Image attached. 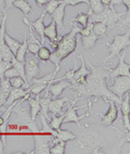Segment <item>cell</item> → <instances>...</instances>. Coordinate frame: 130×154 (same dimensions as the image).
<instances>
[{"instance_id":"cell-1","label":"cell","mask_w":130,"mask_h":154,"mask_svg":"<svg viewBox=\"0 0 130 154\" xmlns=\"http://www.w3.org/2000/svg\"><path fill=\"white\" fill-rule=\"evenodd\" d=\"M83 130L76 134V138L65 144V153H122V148L129 142V131L126 135L116 136L122 132L116 127L102 124L85 125Z\"/></svg>"},{"instance_id":"cell-2","label":"cell","mask_w":130,"mask_h":154,"mask_svg":"<svg viewBox=\"0 0 130 154\" xmlns=\"http://www.w3.org/2000/svg\"><path fill=\"white\" fill-rule=\"evenodd\" d=\"M85 61L90 69V74L87 76L86 82L81 85L69 86L68 88L71 89V91L80 100L83 98H90V97H100L105 102L113 101L116 105L120 104L122 100L116 94H114L108 90L106 85V78L108 76L107 67L94 66L91 64V62H89L86 59Z\"/></svg>"},{"instance_id":"cell-3","label":"cell","mask_w":130,"mask_h":154,"mask_svg":"<svg viewBox=\"0 0 130 154\" xmlns=\"http://www.w3.org/2000/svg\"><path fill=\"white\" fill-rule=\"evenodd\" d=\"M80 28V26L74 24L68 33L60 37L59 40L56 42V49L51 52V55H50L49 59L50 62H52L56 65V69L53 71L56 74L60 71L61 61L67 58L77 47V34L79 33Z\"/></svg>"},{"instance_id":"cell-4","label":"cell","mask_w":130,"mask_h":154,"mask_svg":"<svg viewBox=\"0 0 130 154\" xmlns=\"http://www.w3.org/2000/svg\"><path fill=\"white\" fill-rule=\"evenodd\" d=\"M125 14H126V12H117L115 10V8H114V6H104V9H103L102 12H100L98 14H88V22L104 23L108 29V33H110L115 27H122L126 24L129 26V12H127V20L122 19V17Z\"/></svg>"},{"instance_id":"cell-5","label":"cell","mask_w":130,"mask_h":154,"mask_svg":"<svg viewBox=\"0 0 130 154\" xmlns=\"http://www.w3.org/2000/svg\"><path fill=\"white\" fill-rule=\"evenodd\" d=\"M130 45V30L127 29V32L124 34V35H116L114 36L113 42L108 44L107 42V47L110 50V53L111 54L108 55L107 58H105L103 60V62H106V61L111 60V59L115 58V57H118L122 51H124L125 49H128Z\"/></svg>"},{"instance_id":"cell-6","label":"cell","mask_w":130,"mask_h":154,"mask_svg":"<svg viewBox=\"0 0 130 154\" xmlns=\"http://www.w3.org/2000/svg\"><path fill=\"white\" fill-rule=\"evenodd\" d=\"M79 98H76L75 100H73L72 102H71V105L68 106V109H67L66 111H65V115H64V119H63V123L62 124H68V123H75V124L77 125L78 127L80 126V123L79 122L81 121L83 119H85V117H87V116H90L91 114H93V112H92L91 110V105H92V102L91 101H88V106H89V111L88 112H86L85 114H83V115H77V111L79 110V109H83V107H86L87 105H80V106H74L75 103L77 101H79Z\"/></svg>"},{"instance_id":"cell-7","label":"cell","mask_w":130,"mask_h":154,"mask_svg":"<svg viewBox=\"0 0 130 154\" xmlns=\"http://www.w3.org/2000/svg\"><path fill=\"white\" fill-rule=\"evenodd\" d=\"M53 139L52 135H47L38 132L34 135V140H35V148L32 152L28 153L32 154H50V144L51 140Z\"/></svg>"},{"instance_id":"cell-8","label":"cell","mask_w":130,"mask_h":154,"mask_svg":"<svg viewBox=\"0 0 130 154\" xmlns=\"http://www.w3.org/2000/svg\"><path fill=\"white\" fill-rule=\"evenodd\" d=\"M113 85L107 86L108 90L122 100L124 94L130 90V76H117L113 78Z\"/></svg>"},{"instance_id":"cell-9","label":"cell","mask_w":130,"mask_h":154,"mask_svg":"<svg viewBox=\"0 0 130 154\" xmlns=\"http://www.w3.org/2000/svg\"><path fill=\"white\" fill-rule=\"evenodd\" d=\"M24 71L26 80H27L28 85L31 84L32 79L40 76V67H39V60L33 55L29 57L24 61Z\"/></svg>"},{"instance_id":"cell-10","label":"cell","mask_w":130,"mask_h":154,"mask_svg":"<svg viewBox=\"0 0 130 154\" xmlns=\"http://www.w3.org/2000/svg\"><path fill=\"white\" fill-rule=\"evenodd\" d=\"M118 58H119L118 65H117L115 69L107 67V71H108L107 78H110L111 80H113V78H115V77H117V76H130V73H129L130 64L125 62V59H126V49L124 50L122 54L118 55Z\"/></svg>"},{"instance_id":"cell-11","label":"cell","mask_w":130,"mask_h":154,"mask_svg":"<svg viewBox=\"0 0 130 154\" xmlns=\"http://www.w3.org/2000/svg\"><path fill=\"white\" fill-rule=\"evenodd\" d=\"M78 59H80L81 61V66L80 69H76L73 74V78L72 80L69 82L71 86H75V85H81L86 82V78L89 74H90V69H87V64L86 61H85V57L83 54H78L77 57Z\"/></svg>"},{"instance_id":"cell-12","label":"cell","mask_w":130,"mask_h":154,"mask_svg":"<svg viewBox=\"0 0 130 154\" xmlns=\"http://www.w3.org/2000/svg\"><path fill=\"white\" fill-rule=\"evenodd\" d=\"M107 103H108V109L105 114L101 116L100 124L104 125V126H112V124H113L114 122L118 119L119 109H118V106H116L115 102L107 101Z\"/></svg>"},{"instance_id":"cell-13","label":"cell","mask_w":130,"mask_h":154,"mask_svg":"<svg viewBox=\"0 0 130 154\" xmlns=\"http://www.w3.org/2000/svg\"><path fill=\"white\" fill-rule=\"evenodd\" d=\"M46 14L47 13H46L44 10V12L41 13V15H40V17L35 21V22H29L26 17H23V22L27 25V26L34 28V29L36 30V33L40 36V38H41V45H44V42H46V37H44V17Z\"/></svg>"},{"instance_id":"cell-14","label":"cell","mask_w":130,"mask_h":154,"mask_svg":"<svg viewBox=\"0 0 130 154\" xmlns=\"http://www.w3.org/2000/svg\"><path fill=\"white\" fill-rule=\"evenodd\" d=\"M66 2H65V0H63L58 7H56L54 10L52 11V13L50 14L52 20L56 22V27H59L61 30L64 32V24H63V21H64V15H65V7H66Z\"/></svg>"},{"instance_id":"cell-15","label":"cell","mask_w":130,"mask_h":154,"mask_svg":"<svg viewBox=\"0 0 130 154\" xmlns=\"http://www.w3.org/2000/svg\"><path fill=\"white\" fill-rule=\"evenodd\" d=\"M69 86H71V83H69L68 80L62 79L59 80V82H56V83H50L49 86L47 87V89L52 98H58V97L61 96L62 92L65 89L68 88Z\"/></svg>"},{"instance_id":"cell-16","label":"cell","mask_w":130,"mask_h":154,"mask_svg":"<svg viewBox=\"0 0 130 154\" xmlns=\"http://www.w3.org/2000/svg\"><path fill=\"white\" fill-rule=\"evenodd\" d=\"M73 100H69L68 98H61V99H59V98H56V99H51L49 103V112L51 113V115H59V114H61L63 112V107L65 105L66 102H72Z\"/></svg>"},{"instance_id":"cell-17","label":"cell","mask_w":130,"mask_h":154,"mask_svg":"<svg viewBox=\"0 0 130 154\" xmlns=\"http://www.w3.org/2000/svg\"><path fill=\"white\" fill-rule=\"evenodd\" d=\"M26 94H29V92L27 91V89H24L23 87H21V88H12L11 91L9 92L8 97H7V100L5 102V107H8L9 105L13 104L14 102H17V100L23 98Z\"/></svg>"},{"instance_id":"cell-18","label":"cell","mask_w":130,"mask_h":154,"mask_svg":"<svg viewBox=\"0 0 130 154\" xmlns=\"http://www.w3.org/2000/svg\"><path fill=\"white\" fill-rule=\"evenodd\" d=\"M46 94L42 98H39V104H40V114L44 116V119L47 121H50V116L48 115V112H49V103L52 99V97L50 94V92L48 91V89H44Z\"/></svg>"},{"instance_id":"cell-19","label":"cell","mask_w":130,"mask_h":154,"mask_svg":"<svg viewBox=\"0 0 130 154\" xmlns=\"http://www.w3.org/2000/svg\"><path fill=\"white\" fill-rule=\"evenodd\" d=\"M28 27H29V26H28ZM29 36H31V38H29V40H27V51H29L32 54L36 57L39 48L41 47L42 45H41V42H39L38 39L35 37L32 27H29Z\"/></svg>"},{"instance_id":"cell-20","label":"cell","mask_w":130,"mask_h":154,"mask_svg":"<svg viewBox=\"0 0 130 154\" xmlns=\"http://www.w3.org/2000/svg\"><path fill=\"white\" fill-rule=\"evenodd\" d=\"M39 94H36V97L35 98H31V97H28L27 100L26 101L28 102V104H29V109H31V112H29V114H31V117L33 121H35L37 117V115L39 114V112H40V104H39Z\"/></svg>"},{"instance_id":"cell-21","label":"cell","mask_w":130,"mask_h":154,"mask_svg":"<svg viewBox=\"0 0 130 154\" xmlns=\"http://www.w3.org/2000/svg\"><path fill=\"white\" fill-rule=\"evenodd\" d=\"M27 33L24 32V36H23V42H21L19 49H17V53H15V59L20 62H24L25 58H26V53H27Z\"/></svg>"},{"instance_id":"cell-22","label":"cell","mask_w":130,"mask_h":154,"mask_svg":"<svg viewBox=\"0 0 130 154\" xmlns=\"http://www.w3.org/2000/svg\"><path fill=\"white\" fill-rule=\"evenodd\" d=\"M44 37L48 38L50 42H54L59 38L58 36V28H56V22L52 20L48 26H44Z\"/></svg>"},{"instance_id":"cell-23","label":"cell","mask_w":130,"mask_h":154,"mask_svg":"<svg viewBox=\"0 0 130 154\" xmlns=\"http://www.w3.org/2000/svg\"><path fill=\"white\" fill-rule=\"evenodd\" d=\"M12 7H15V8H17L19 10H21V11L25 14V17L28 15L29 13L34 14L31 3L28 2V1H26V0H15L13 2V5H12Z\"/></svg>"},{"instance_id":"cell-24","label":"cell","mask_w":130,"mask_h":154,"mask_svg":"<svg viewBox=\"0 0 130 154\" xmlns=\"http://www.w3.org/2000/svg\"><path fill=\"white\" fill-rule=\"evenodd\" d=\"M92 30H93V33L95 36H98L99 38L103 37V38H106V36H107L108 33V29L106 27V25L102 22H95L93 23V27H92Z\"/></svg>"},{"instance_id":"cell-25","label":"cell","mask_w":130,"mask_h":154,"mask_svg":"<svg viewBox=\"0 0 130 154\" xmlns=\"http://www.w3.org/2000/svg\"><path fill=\"white\" fill-rule=\"evenodd\" d=\"M98 39H99V37L94 35L93 32L91 34H89L88 36H81V42H83V49H91V48H93Z\"/></svg>"},{"instance_id":"cell-26","label":"cell","mask_w":130,"mask_h":154,"mask_svg":"<svg viewBox=\"0 0 130 154\" xmlns=\"http://www.w3.org/2000/svg\"><path fill=\"white\" fill-rule=\"evenodd\" d=\"M56 138L59 140H62L64 142H67L69 140H73L76 138V134L75 132H72L71 130L67 129H58L56 130Z\"/></svg>"},{"instance_id":"cell-27","label":"cell","mask_w":130,"mask_h":154,"mask_svg":"<svg viewBox=\"0 0 130 154\" xmlns=\"http://www.w3.org/2000/svg\"><path fill=\"white\" fill-rule=\"evenodd\" d=\"M88 1H89V11L87 14H90V13L98 14L103 11L104 5L102 3L101 0H88Z\"/></svg>"},{"instance_id":"cell-28","label":"cell","mask_w":130,"mask_h":154,"mask_svg":"<svg viewBox=\"0 0 130 154\" xmlns=\"http://www.w3.org/2000/svg\"><path fill=\"white\" fill-rule=\"evenodd\" d=\"M64 115H65L64 112H62L61 114H59V115H51V119H50V121H49L50 127L54 130L60 129L62 126V123H63Z\"/></svg>"},{"instance_id":"cell-29","label":"cell","mask_w":130,"mask_h":154,"mask_svg":"<svg viewBox=\"0 0 130 154\" xmlns=\"http://www.w3.org/2000/svg\"><path fill=\"white\" fill-rule=\"evenodd\" d=\"M5 44L10 48V50H11L12 52H13V54L15 55V53H17L21 42H20L19 40H17V39H13L9 34L6 33L5 34Z\"/></svg>"},{"instance_id":"cell-30","label":"cell","mask_w":130,"mask_h":154,"mask_svg":"<svg viewBox=\"0 0 130 154\" xmlns=\"http://www.w3.org/2000/svg\"><path fill=\"white\" fill-rule=\"evenodd\" d=\"M11 63H12V66H13L14 69L17 71V73H19L20 76L22 77V79L25 82V84H26V85H28L27 80H26V76H25L24 62H20V61H17V59H15V57H14V58L11 60ZM28 86H29V85H28Z\"/></svg>"},{"instance_id":"cell-31","label":"cell","mask_w":130,"mask_h":154,"mask_svg":"<svg viewBox=\"0 0 130 154\" xmlns=\"http://www.w3.org/2000/svg\"><path fill=\"white\" fill-rule=\"evenodd\" d=\"M0 54L2 57V60L3 61H9V62H11V60L14 58V54L12 52L10 48L7 46L5 42L3 44H0Z\"/></svg>"},{"instance_id":"cell-32","label":"cell","mask_w":130,"mask_h":154,"mask_svg":"<svg viewBox=\"0 0 130 154\" xmlns=\"http://www.w3.org/2000/svg\"><path fill=\"white\" fill-rule=\"evenodd\" d=\"M50 55H51V50L48 47L41 46V47L39 48L36 57L38 60H41L44 63H47V61H49V59H50Z\"/></svg>"},{"instance_id":"cell-33","label":"cell","mask_w":130,"mask_h":154,"mask_svg":"<svg viewBox=\"0 0 130 154\" xmlns=\"http://www.w3.org/2000/svg\"><path fill=\"white\" fill-rule=\"evenodd\" d=\"M65 144H66V142H64V141H62V140L56 141V143H53L52 146H50V153L64 154L65 153Z\"/></svg>"},{"instance_id":"cell-34","label":"cell","mask_w":130,"mask_h":154,"mask_svg":"<svg viewBox=\"0 0 130 154\" xmlns=\"http://www.w3.org/2000/svg\"><path fill=\"white\" fill-rule=\"evenodd\" d=\"M49 84H31L26 89L29 94H34L36 96V94H40V92L44 91V89L47 88Z\"/></svg>"},{"instance_id":"cell-35","label":"cell","mask_w":130,"mask_h":154,"mask_svg":"<svg viewBox=\"0 0 130 154\" xmlns=\"http://www.w3.org/2000/svg\"><path fill=\"white\" fill-rule=\"evenodd\" d=\"M88 19H89V15L87 13H78L77 17H73L71 21H69V24H73V23H78V24H80L81 27H85L87 24H88Z\"/></svg>"},{"instance_id":"cell-36","label":"cell","mask_w":130,"mask_h":154,"mask_svg":"<svg viewBox=\"0 0 130 154\" xmlns=\"http://www.w3.org/2000/svg\"><path fill=\"white\" fill-rule=\"evenodd\" d=\"M9 82L11 84L12 88H21V87L28 88V85L25 84V82L22 79L21 76H15V77H12V78H9Z\"/></svg>"},{"instance_id":"cell-37","label":"cell","mask_w":130,"mask_h":154,"mask_svg":"<svg viewBox=\"0 0 130 154\" xmlns=\"http://www.w3.org/2000/svg\"><path fill=\"white\" fill-rule=\"evenodd\" d=\"M11 89H12V86L10 84V82H9V78H6V77L0 78V91L2 94L8 96L9 92L11 91Z\"/></svg>"},{"instance_id":"cell-38","label":"cell","mask_w":130,"mask_h":154,"mask_svg":"<svg viewBox=\"0 0 130 154\" xmlns=\"http://www.w3.org/2000/svg\"><path fill=\"white\" fill-rule=\"evenodd\" d=\"M129 100H130V94H129V91H128V92H126V98L124 100H122V103L119 104L120 111H122V114H129L130 112Z\"/></svg>"},{"instance_id":"cell-39","label":"cell","mask_w":130,"mask_h":154,"mask_svg":"<svg viewBox=\"0 0 130 154\" xmlns=\"http://www.w3.org/2000/svg\"><path fill=\"white\" fill-rule=\"evenodd\" d=\"M62 1H63V0H50V1L48 0V2L44 5V6H46L44 12L48 13V14H51L53 10H54V9H56V7L62 2Z\"/></svg>"},{"instance_id":"cell-40","label":"cell","mask_w":130,"mask_h":154,"mask_svg":"<svg viewBox=\"0 0 130 154\" xmlns=\"http://www.w3.org/2000/svg\"><path fill=\"white\" fill-rule=\"evenodd\" d=\"M12 66L11 62H9V61H0V78H3V74H5V72L7 71L8 69H10Z\"/></svg>"},{"instance_id":"cell-41","label":"cell","mask_w":130,"mask_h":154,"mask_svg":"<svg viewBox=\"0 0 130 154\" xmlns=\"http://www.w3.org/2000/svg\"><path fill=\"white\" fill-rule=\"evenodd\" d=\"M3 76L6 77V78H12V77H15V76H20L19 73L15 69H14L13 66H11L10 69H8L6 72H5V74Z\"/></svg>"},{"instance_id":"cell-42","label":"cell","mask_w":130,"mask_h":154,"mask_svg":"<svg viewBox=\"0 0 130 154\" xmlns=\"http://www.w3.org/2000/svg\"><path fill=\"white\" fill-rule=\"evenodd\" d=\"M104 6H118L122 5V0H101Z\"/></svg>"},{"instance_id":"cell-43","label":"cell","mask_w":130,"mask_h":154,"mask_svg":"<svg viewBox=\"0 0 130 154\" xmlns=\"http://www.w3.org/2000/svg\"><path fill=\"white\" fill-rule=\"evenodd\" d=\"M122 123H124L125 129L130 131V124H129V114H122Z\"/></svg>"},{"instance_id":"cell-44","label":"cell","mask_w":130,"mask_h":154,"mask_svg":"<svg viewBox=\"0 0 130 154\" xmlns=\"http://www.w3.org/2000/svg\"><path fill=\"white\" fill-rule=\"evenodd\" d=\"M66 5H69V6H76L78 3H86L89 6V1L88 0H65Z\"/></svg>"},{"instance_id":"cell-45","label":"cell","mask_w":130,"mask_h":154,"mask_svg":"<svg viewBox=\"0 0 130 154\" xmlns=\"http://www.w3.org/2000/svg\"><path fill=\"white\" fill-rule=\"evenodd\" d=\"M7 94H2L1 91H0V110H1V107H2V105H5V102H6L7 100ZM0 115H1V112H0Z\"/></svg>"},{"instance_id":"cell-46","label":"cell","mask_w":130,"mask_h":154,"mask_svg":"<svg viewBox=\"0 0 130 154\" xmlns=\"http://www.w3.org/2000/svg\"><path fill=\"white\" fill-rule=\"evenodd\" d=\"M5 148H6V144L3 143L2 137H1V135H0V154L5 153Z\"/></svg>"},{"instance_id":"cell-47","label":"cell","mask_w":130,"mask_h":154,"mask_svg":"<svg viewBox=\"0 0 130 154\" xmlns=\"http://www.w3.org/2000/svg\"><path fill=\"white\" fill-rule=\"evenodd\" d=\"M15 0H5V8L6 9H10L12 8V5Z\"/></svg>"},{"instance_id":"cell-48","label":"cell","mask_w":130,"mask_h":154,"mask_svg":"<svg viewBox=\"0 0 130 154\" xmlns=\"http://www.w3.org/2000/svg\"><path fill=\"white\" fill-rule=\"evenodd\" d=\"M35 1H36V5L38 8H41V7H44L48 2V0H35Z\"/></svg>"},{"instance_id":"cell-49","label":"cell","mask_w":130,"mask_h":154,"mask_svg":"<svg viewBox=\"0 0 130 154\" xmlns=\"http://www.w3.org/2000/svg\"><path fill=\"white\" fill-rule=\"evenodd\" d=\"M0 10L2 13H6V8H5V0H0Z\"/></svg>"},{"instance_id":"cell-50","label":"cell","mask_w":130,"mask_h":154,"mask_svg":"<svg viewBox=\"0 0 130 154\" xmlns=\"http://www.w3.org/2000/svg\"><path fill=\"white\" fill-rule=\"evenodd\" d=\"M122 3H124L125 6L127 7V11H129V9H130V0H122Z\"/></svg>"},{"instance_id":"cell-51","label":"cell","mask_w":130,"mask_h":154,"mask_svg":"<svg viewBox=\"0 0 130 154\" xmlns=\"http://www.w3.org/2000/svg\"><path fill=\"white\" fill-rule=\"evenodd\" d=\"M0 61H2V57H1V54H0Z\"/></svg>"}]
</instances>
